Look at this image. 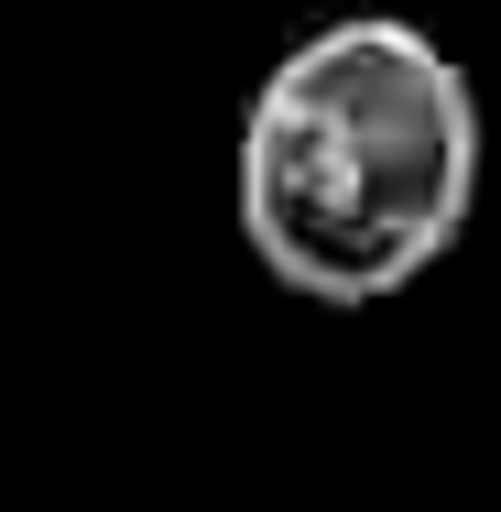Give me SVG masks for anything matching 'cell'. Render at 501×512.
Here are the masks:
<instances>
[{"instance_id": "obj_1", "label": "cell", "mask_w": 501, "mask_h": 512, "mask_svg": "<svg viewBox=\"0 0 501 512\" xmlns=\"http://www.w3.org/2000/svg\"><path fill=\"white\" fill-rule=\"evenodd\" d=\"M480 153L469 66L425 22L338 11L240 109V240L305 306H382L469 240Z\"/></svg>"}]
</instances>
